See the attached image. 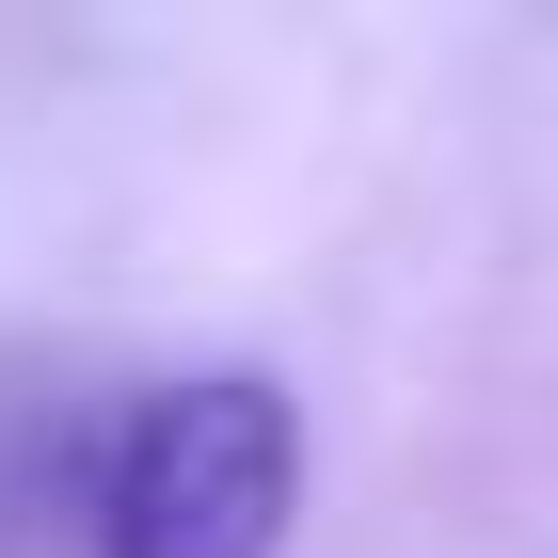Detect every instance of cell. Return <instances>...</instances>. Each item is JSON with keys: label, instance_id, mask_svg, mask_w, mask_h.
I'll use <instances>...</instances> for the list:
<instances>
[{"label": "cell", "instance_id": "6da1fadb", "mask_svg": "<svg viewBox=\"0 0 558 558\" xmlns=\"http://www.w3.org/2000/svg\"><path fill=\"white\" fill-rule=\"evenodd\" d=\"M303 511V415L271 367L160 384L96 463V558H271Z\"/></svg>", "mask_w": 558, "mask_h": 558}]
</instances>
